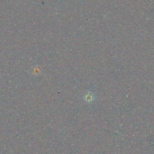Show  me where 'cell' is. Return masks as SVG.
<instances>
[{"label":"cell","instance_id":"obj_1","mask_svg":"<svg viewBox=\"0 0 154 154\" xmlns=\"http://www.w3.org/2000/svg\"><path fill=\"white\" fill-rule=\"evenodd\" d=\"M84 100L86 102H91L93 101L94 100V98H95V96H94V95L93 94L90 93V92H89V93L87 94H86L85 96H84Z\"/></svg>","mask_w":154,"mask_h":154}]
</instances>
